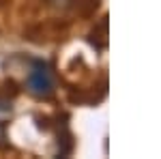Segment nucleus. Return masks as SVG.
<instances>
[{
	"mask_svg": "<svg viewBox=\"0 0 161 159\" xmlns=\"http://www.w3.org/2000/svg\"><path fill=\"white\" fill-rule=\"evenodd\" d=\"M28 90L35 97H50L54 93V75L45 62L41 60L32 62V69L28 73Z\"/></svg>",
	"mask_w": 161,
	"mask_h": 159,
	"instance_id": "nucleus-1",
	"label": "nucleus"
},
{
	"mask_svg": "<svg viewBox=\"0 0 161 159\" xmlns=\"http://www.w3.org/2000/svg\"><path fill=\"white\" fill-rule=\"evenodd\" d=\"M7 146V125L0 121V148Z\"/></svg>",
	"mask_w": 161,
	"mask_h": 159,
	"instance_id": "nucleus-2",
	"label": "nucleus"
}]
</instances>
